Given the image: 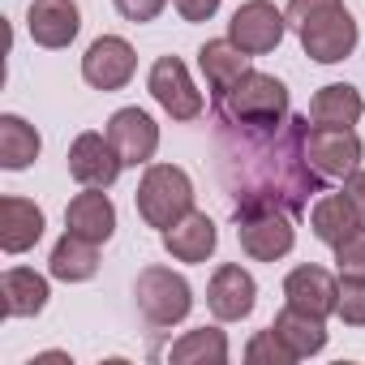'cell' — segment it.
Returning a JSON list of instances; mask_svg holds the SVG:
<instances>
[{
	"label": "cell",
	"mask_w": 365,
	"mask_h": 365,
	"mask_svg": "<svg viewBox=\"0 0 365 365\" xmlns=\"http://www.w3.org/2000/svg\"><path fill=\"white\" fill-rule=\"evenodd\" d=\"M309 116H288L279 125H237L220 120L215 129V163L224 176V190L237 202H275L292 215L322 194V176L305 150Z\"/></svg>",
	"instance_id": "obj_1"
},
{
	"label": "cell",
	"mask_w": 365,
	"mask_h": 365,
	"mask_svg": "<svg viewBox=\"0 0 365 365\" xmlns=\"http://www.w3.org/2000/svg\"><path fill=\"white\" fill-rule=\"evenodd\" d=\"M133 202H138V215L150 228L168 232L176 220H185L194 211V180L185 176V168H176V163H146Z\"/></svg>",
	"instance_id": "obj_2"
},
{
	"label": "cell",
	"mask_w": 365,
	"mask_h": 365,
	"mask_svg": "<svg viewBox=\"0 0 365 365\" xmlns=\"http://www.w3.org/2000/svg\"><path fill=\"white\" fill-rule=\"evenodd\" d=\"M232 224H237V241L254 262H279L292 245H297V228H292V211L275 207V202H237L232 207Z\"/></svg>",
	"instance_id": "obj_3"
},
{
	"label": "cell",
	"mask_w": 365,
	"mask_h": 365,
	"mask_svg": "<svg viewBox=\"0 0 365 365\" xmlns=\"http://www.w3.org/2000/svg\"><path fill=\"white\" fill-rule=\"evenodd\" d=\"M220 120H237V125H279L288 120V86L275 73H258L250 69L241 82L228 86L224 99H215Z\"/></svg>",
	"instance_id": "obj_4"
},
{
	"label": "cell",
	"mask_w": 365,
	"mask_h": 365,
	"mask_svg": "<svg viewBox=\"0 0 365 365\" xmlns=\"http://www.w3.org/2000/svg\"><path fill=\"white\" fill-rule=\"evenodd\" d=\"M133 297H138V309H142V318L150 327H176V322H185L190 309H194L190 279L176 275L172 267H146V271H138Z\"/></svg>",
	"instance_id": "obj_5"
},
{
	"label": "cell",
	"mask_w": 365,
	"mask_h": 365,
	"mask_svg": "<svg viewBox=\"0 0 365 365\" xmlns=\"http://www.w3.org/2000/svg\"><path fill=\"white\" fill-rule=\"evenodd\" d=\"M297 35H301L305 56L318 61V65H339V61H348L352 48H356V39H361L352 14H348L344 5H331V9L305 18V22L297 26Z\"/></svg>",
	"instance_id": "obj_6"
},
{
	"label": "cell",
	"mask_w": 365,
	"mask_h": 365,
	"mask_svg": "<svg viewBox=\"0 0 365 365\" xmlns=\"http://www.w3.org/2000/svg\"><path fill=\"white\" fill-rule=\"evenodd\" d=\"M305 150H309V163L322 180H344L348 172L361 168V155H365L352 125H309Z\"/></svg>",
	"instance_id": "obj_7"
},
{
	"label": "cell",
	"mask_w": 365,
	"mask_h": 365,
	"mask_svg": "<svg viewBox=\"0 0 365 365\" xmlns=\"http://www.w3.org/2000/svg\"><path fill=\"white\" fill-rule=\"evenodd\" d=\"M146 86H150L155 103H159L172 120H198L202 108H207V103H202V91L190 82V69H185V61H180V56H159V61L150 65Z\"/></svg>",
	"instance_id": "obj_8"
},
{
	"label": "cell",
	"mask_w": 365,
	"mask_h": 365,
	"mask_svg": "<svg viewBox=\"0 0 365 365\" xmlns=\"http://www.w3.org/2000/svg\"><path fill=\"white\" fill-rule=\"evenodd\" d=\"M284 31H288V18L271 5V0H245V5L232 14L228 22V39L250 52V56H267L284 43Z\"/></svg>",
	"instance_id": "obj_9"
},
{
	"label": "cell",
	"mask_w": 365,
	"mask_h": 365,
	"mask_svg": "<svg viewBox=\"0 0 365 365\" xmlns=\"http://www.w3.org/2000/svg\"><path fill=\"white\" fill-rule=\"evenodd\" d=\"M133 69H138V52H133V43L120 39V35H99V39L86 48V56H82V78H86V86L103 91V95L125 91L129 78H133Z\"/></svg>",
	"instance_id": "obj_10"
},
{
	"label": "cell",
	"mask_w": 365,
	"mask_h": 365,
	"mask_svg": "<svg viewBox=\"0 0 365 365\" xmlns=\"http://www.w3.org/2000/svg\"><path fill=\"white\" fill-rule=\"evenodd\" d=\"M125 159L116 155V146L108 142V133H78L73 146H69V176L78 185H91V190H108L116 185Z\"/></svg>",
	"instance_id": "obj_11"
},
{
	"label": "cell",
	"mask_w": 365,
	"mask_h": 365,
	"mask_svg": "<svg viewBox=\"0 0 365 365\" xmlns=\"http://www.w3.org/2000/svg\"><path fill=\"white\" fill-rule=\"evenodd\" d=\"M108 142L116 146V155L125 159V168H138V163H150L155 150H159V125L142 112V108H120L112 112L108 120Z\"/></svg>",
	"instance_id": "obj_12"
},
{
	"label": "cell",
	"mask_w": 365,
	"mask_h": 365,
	"mask_svg": "<svg viewBox=\"0 0 365 365\" xmlns=\"http://www.w3.org/2000/svg\"><path fill=\"white\" fill-rule=\"evenodd\" d=\"M207 305H211V314H215L220 322H241V318H250L254 305H258V284H254V275H250L245 267H237V262H224V267L211 275Z\"/></svg>",
	"instance_id": "obj_13"
},
{
	"label": "cell",
	"mask_w": 365,
	"mask_h": 365,
	"mask_svg": "<svg viewBox=\"0 0 365 365\" xmlns=\"http://www.w3.org/2000/svg\"><path fill=\"white\" fill-rule=\"evenodd\" d=\"M26 31L39 48H69L82 31V9L78 0H35V5L26 9Z\"/></svg>",
	"instance_id": "obj_14"
},
{
	"label": "cell",
	"mask_w": 365,
	"mask_h": 365,
	"mask_svg": "<svg viewBox=\"0 0 365 365\" xmlns=\"http://www.w3.org/2000/svg\"><path fill=\"white\" fill-rule=\"evenodd\" d=\"M284 305L292 309H305V314H318V318H331L335 305H339V279L322 267H292L288 279H284Z\"/></svg>",
	"instance_id": "obj_15"
},
{
	"label": "cell",
	"mask_w": 365,
	"mask_h": 365,
	"mask_svg": "<svg viewBox=\"0 0 365 365\" xmlns=\"http://www.w3.org/2000/svg\"><path fill=\"white\" fill-rule=\"evenodd\" d=\"M43 224L48 220H43V211L31 198H18V194L0 198V250H5V254L35 250L39 237H43Z\"/></svg>",
	"instance_id": "obj_16"
},
{
	"label": "cell",
	"mask_w": 365,
	"mask_h": 365,
	"mask_svg": "<svg viewBox=\"0 0 365 365\" xmlns=\"http://www.w3.org/2000/svg\"><path fill=\"white\" fill-rule=\"evenodd\" d=\"M65 228L78 232V237H86V241H95V245L112 241V232H116V207H112V198L103 190L82 185V194L65 207Z\"/></svg>",
	"instance_id": "obj_17"
},
{
	"label": "cell",
	"mask_w": 365,
	"mask_h": 365,
	"mask_svg": "<svg viewBox=\"0 0 365 365\" xmlns=\"http://www.w3.org/2000/svg\"><path fill=\"white\" fill-rule=\"evenodd\" d=\"M220 245V228L211 215L202 211H190L185 220H176L168 232H163V250L176 258V262H207Z\"/></svg>",
	"instance_id": "obj_18"
},
{
	"label": "cell",
	"mask_w": 365,
	"mask_h": 365,
	"mask_svg": "<svg viewBox=\"0 0 365 365\" xmlns=\"http://www.w3.org/2000/svg\"><path fill=\"white\" fill-rule=\"evenodd\" d=\"M198 69H202L211 95L224 99L228 86L241 82V78L250 73V52H241L232 39H207V43L198 48Z\"/></svg>",
	"instance_id": "obj_19"
},
{
	"label": "cell",
	"mask_w": 365,
	"mask_h": 365,
	"mask_svg": "<svg viewBox=\"0 0 365 365\" xmlns=\"http://www.w3.org/2000/svg\"><path fill=\"white\" fill-rule=\"evenodd\" d=\"M309 228H314V237L322 241V245H339V241H348L356 228H365L361 224V215L352 211V202H348V194L339 190V194H318L314 198V207H309Z\"/></svg>",
	"instance_id": "obj_20"
},
{
	"label": "cell",
	"mask_w": 365,
	"mask_h": 365,
	"mask_svg": "<svg viewBox=\"0 0 365 365\" xmlns=\"http://www.w3.org/2000/svg\"><path fill=\"white\" fill-rule=\"evenodd\" d=\"M0 297H5V318H35L48 305V279L31 267H9L0 275Z\"/></svg>",
	"instance_id": "obj_21"
},
{
	"label": "cell",
	"mask_w": 365,
	"mask_h": 365,
	"mask_svg": "<svg viewBox=\"0 0 365 365\" xmlns=\"http://www.w3.org/2000/svg\"><path fill=\"white\" fill-rule=\"evenodd\" d=\"M271 327H275V335L288 344V352H292L297 361H301V356H318V352L327 348V318H318V314H305V309L284 305Z\"/></svg>",
	"instance_id": "obj_22"
},
{
	"label": "cell",
	"mask_w": 365,
	"mask_h": 365,
	"mask_svg": "<svg viewBox=\"0 0 365 365\" xmlns=\"http://www.w3.org/2000/svg\"><path fill=\"white\" fill-rule=\"evenodd\" d=\"M48 271H52L56 279H65V284H82V279H91V275L99 271V245L65 228V237L52 245Z\"/></svg>",
	"instance_id": "obj_23"
},
{
	"label": "cell",
	"mask_w": 365,
	"mask_h": 365,
	"mask_svg": "<svg viewBox=\"0 0 365 365\" xmlns=\"http://www.w3.org/2000/svg\"><path fill=\"white\" fill-rule=\"evenodd\" d=\"M39 150H43V138H39L35 125H26L14 112L0 116V168H5V172H22V168H31L39 159Z\"/></svg>",
	"instance_id": "obj_24"
},
{
	"label": "cell",
	"mask_w": 365,
	"mask_h": 365,
	"mask_svg": "<svg viewBox=\"0 0 365 365\" xmlns=\"http://www.w3.org/2000/svg\"><path fill=\"white\" fill-rule=\"evenodd\" d=\"M361 112H365V99L348 82H331V86L314 91V99H309V120L314 125H356Z\"/></svg>",
	"instance_id": "obj_25"
},
{
	"label": "cell",
	"mask_w": 365,
	"mask_h": 365,
	"mask_svg": "<svg viewBox=\"0 0 365 365\" xmlns=\"http://www.w3.org/2000/svg\"><path fill=\"white\" fill-rule=\"evenodd\" d=\"M172 365H224L228 361V335L220 327H198L185 331L172 348H168Z\"/></svg>",
	"instance_id": "obj_26"
},
{
	"label": "cell",
	"mask_w": 365,
	"mask_h": 365,
	"mask_svg": "<svg viewBox=\"0 0 365 365\" xmlns=\"http://www.w3.org/2000/svg\"><path fill=\"white\" fill-rule=\"evenodd\" d=\"M245 361H254V365H292L297 356H292L288 344L275 335V327H267V331H258V335L245 344Z\"/></svg>",
	"instance_id": "obj_27"
},
{
	"label": "cell",
	"mask_w": 365,
	"mask_h": 365,
	"mask_svg": "<svg viewBox=\"0 0 365 365\" xmlns=\"http://www.w3.org/2000/svg\"><path fill=\"white\" fill-rule=\"evenodd\" d=\"M335 314L348 327H365V279L339 275V305H335Z\"/></svg>",
	"instance_id": "obj_28"
},
{
	"label": "cell",
	"mask_w": 365,
	"mask_h": 365,
	"mask_svg": "<svg viewBox=\"0 0 365 365\" xmlns=\"http://www.w3.org/2000/svg\"><path fill=\"white\" fill-rule=\"evenodd\" d=\"M335 271L352 275V279H365V228H356L348 241L335 245Z\"/></svg>",
	"instance_id": "obj_29"
},
{
	"label": "cell",
	"mask_w": 365,
	"mask_h": 365,
	"mask_svg": "<svg viewBox=\"0 0 365 365\" xmlns=\"http://www.w3.org/2000/svg\"><path fill=\"white\" fill-rule=\"evenodd\" d=\"M112 5H116L120 18H129V22H155V18L163 14L168 0H112Z\"/></svg>",
	"instance_id": "obj_30"
},
{
	"label": "cell",
	"mask_w": 365,
	"mask_h": 365,
	"mask_svg": "<svg viewBox=\"0 0 365 365\" xmlns=\"http://www.w3.org/2000/svg\"><path fill=\"white\" fill-rule=\"evenodd\" d=\"M172 5H176V14L185 22H207V18H215V9L224 5V0H172Z\"/></svg>",
	"instance_id": "obj_31"
},
{
	"label": "cell",
	"mask_w": 365,
	"mask_h": 365,
	"mask_svg": "<svg viewBox=\"0 0 365 365\" xmlns=\"http://www.w3.org/2000/svg\"><path fill=\"white\" fill-rule=\"evenodd\" d=\"M331 5H344V0H288V22L292 26H301L305 18H314V14H322V9H331Z\"/></svg>",
	"instance_id": "obj_32"
},
{
	"label": "cell",
	"mask_w": 365,
	"mask_h": 365,
	"mask_svg": "<svg viewBox=\"0 0 365 365\" xmlns=\"http://www.w3.org/2000/svg\"><path fill=\"white\" fill-rule=\"evenodd\" d=\"M344 194H348L352 211H356V215H361V224H365V168H356V172H348V176H344Z\"/></svg>",
	"instance_id": "obj_33"
}]
</instances>
